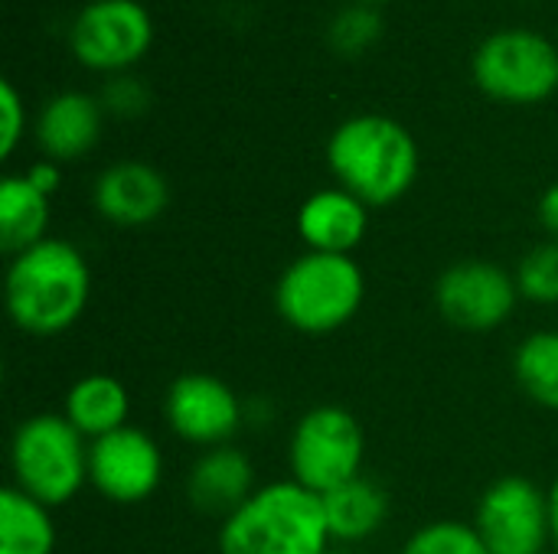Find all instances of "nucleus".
Returning <instances> with one entry per match:
<instances>
[{
  "mask_svg": "<svg viewBox=\"0 0 558 554\" xmlns=\"http://www.w3.org/2000/svg\"><path fill=\"white\" fill-rule=\"evenodd\" d=\"M389 509H392L389 493L376 480H369L366 473L324 496V513H327V526H330L333 542L373 539L386 526Z\"/></svg>",
  "mask_w": 558,
  "mask_h": 554,
  "instance_id": "a211bd4d",
  "label": "nucleus"
},
{
  "mask_svg": "<svg viewBox=\"0 0 558 554\" xmlns=\"http://www.w3.org/2000/svg\"><path fill=\"white\" fill-rule=\"evenodd\" d=\"M556 554H558V552H556Z\"/></svg>",
  "mask_w": 558,
  "mask_h": 554,
  "instance_id": "7c9ffc66",
  "label": "nucleus"
},
{
  "mask_svg": "<svg viewBox=\"0 0 558 554\" xmlns=\"http://www.w3.org/2000/svg\"><path fill=\"white\" fill-rule=\"evenodd\" d=\"M539 222L553 235V242H558V183L539 196Z\"/></svg>",
  "mask_w": 558,
  "mask_h": 554,
  "instance_id": "cd10ccee",
  "label": "nucleus"
},
{
  "mask_svg": "<svg viewBox=\"0 0 558 554\" xmlns=\"http://www.w3.org/2000/svg\"><path fill=\"white\" fill-rule=\"evenodd\" d=\"M163 415L170 431L196 447H226L245 424L242 398L216 376L186 372L173 379L163 398Z\"/></svg>",
  "mask_w": 558,
  "mask_h": 554,
  "instance_id": "9b49d317",
  "label": "nucleus"
},
{
  "mask_svg": "<svg viewBox=\"0 0 558 554\" xmlns=\"http://www.w3.org/2000/svg\"><path fill=\"white\" fill-rule=\"evenodd\" d=\"M65 421L88 441H98L105 434H114L121 428H128L131 418V395L128 389L105 372H92L85 379H78L69 392H65V408H62Z\"/></svg>",
  "mask_w": 558,
  "mask_h": 554,
  "instance_id": "f3484780",
  "label": "nucleus"
},
{
  "mask_svg": "<svg viewBox=\"0 0 558 554\" xmlns=\"http://www.w3.org/2000/svg\"><path fill=\"white\" fill-rule=\"evenodd\" d=\"M383 36V16L373 3H353L330 23V42L337 52L356 56L366 52Z\"/></svg>",
  "mask_w": 558,
  "mask_h": 554,
  "instance_id": "b1692460",
  "label": "nucleus"
},
{
  "mask_svg": "<svg viewBox=\"0 0 558 554\" xmlns=\"http://www.w3.org/2000/svg\"><path fill=\"white\" fill-rule=\"evenodd\" d=\"M366 434L360 421L340 405H320L301 415L288 444L291 480L317 496L363 477Z\"/></svg>",
  "mask_w": 558,
  "mask_h": 554,
  "instance_id": "0eeeda50",
  "label": "nucleus"
},
{
  "mask_svg": "<svg viewBox=\"0 0 558 554\" xmlns=\"http://www.w3.org/2000/svg\"><path fill=\"white\" fill-rule=\"evenodd\" d=\"M520 300L517 278L494 261L468 258L451 264L435 284L438 313L461 330L487 333L504 327Z\"/></svg>",
  "mask_w": 558,
  "mask_h": 554,
  "instance_id": "9d476101",
  "label": "nucleus"
},
{
  "mask_svg": "<svg viewBox=\"0 0 558 554\" xmlns=\"http://www.w3.org/2000/svg\"><path fill=\"white\" fill-rule=\"evenodd\" d=\"M369 232V206L343 186L317 189L298 209V235L307 251L353 255Z\"/></svg>",
  "mask_w": 558,
  "mask_h": 554,
  "instance_id": "4468645a",
  "label": "nucleus"
},
{
  "mask_svg": "<svg viewBox=\"0 0 558 554\" xmlns=\"http://www.w3.org/2000/svg\"><path fill=\"white\" fill-rule=\"evenodd\" d=\"M163 480V454L157 441L128 424L88 444V483L118 506H137L157 493Z\"/></svg>",
  "mask_w": 558,
  "mask_h": 554,
  "instance_id": "f8f14e48",
  "label": "nucleus"
},
{
  "mask_svg": "<svg viewBox=\"0 0 558 554\" xmlns=\"http://www.w3.org/2000/svg\"><path fill=\"white\" fill-rule=\"evenodd\" d=\"M154 42V20L137 0H92L78 10L69 29L72 56L105 75H121L137 65Z\"/></svg>",
  "mask_w": 558,
  "mask_h": 554,
  "instance_id": "6e6552de",
  "label": "nucleus"
},
{
  "mask_svg": "<svg viewBox=\"0 0 558 554\" xmlns=\"http://www.w3.org/2000/svg\"><path fill=\"white\" fill-rule=\"evenodd\" d=\"M101 108L105 114H114V118H137L147 111L150 104V91L141 78L121 72V75H111L101 88Z\"/></svg>",
  "mask_w": 558,
  "mask_h": 554,
  "instance_id": "393cba45",
  "label": "nucleus"
},
{
  "mask_svg": "<svg viewBox=\"0 0 558 554\" xmlns=\"http://www.w3.org/2000/svg\"><path fill=\"white\" fill-rule=\"evenodd\" d=\"M95 212L121 229L150 225L163 216L170 202V186L163 173L144 160H118L98 173L92 186Z\"/></svg>",
  "mask_w": 558,
  "mask_h": 554,
  "instance_id": "ddd939ff",
  "label": "nucleus"
},
{
  "mask_svg": "<svg viewBox=\"0 0 558 554\" xmlns=\"http://www.w3.org/2000/svg\"><path fill=\"white\" fill-rule=\"evenodd\" d=\"M92 297L85 255L65 238H43L13 255L3 278V304L16 330L29 336H59L78 323Z\"/></svg>",
  "mask_w": 558,
  "mask_h": 554,
  "instance_id": "f257e3e1",
  "label": "nucleus"
},
{
  "mask_svg": "<svg viewBox=\"0 0 558 554\" xmlns=\"http://www.w3.org/2000/svg\"><path fill=\"white\" fill-rule=\"evenodd\" d=\"M0 118H3L0 157L7 160V157H13V150L20 147L23 134H26V101L13 82H0Z\"/></svg>",
  "mask_w": 558,
  "mask_h": 554,
  "instance_id": "a878e982",
  "label": "nucleus"
},
{
  "mask_svg": "<svg viewBox=\"0 0 558 554\" xmlns=\"http://www.w3.org/2000/svg\"><path fill=\"white\" fill-rule=\"evenodd\" d=\"M402 554H490L484 539L477 535L474 526L458 522V519H438L422 526L409 542Z\"/></svg>",
  "mask_w": 558,
  "mask_h": 554,
  "instance_id": "4be33fe9",
  "label": "nucleus"
},
{
  "mask_svg": "<svg viewBox=\"0 0 558 554\" xmlns=\"http://www.w3.org/2000/svg\"><path fill=\"white\" fill-rule=\"evenodd\" d=\"M337 183L369 209L399 202L418 180L422 153L405 124L389 114H353L327 140Z\"/></svg>",
  "mask_w": 558,
  "mask_h": 554,
  "instance_id": "f03ea898",
  "label": "nucleus"
},
{
  "mask_svg": "<svg viewBox=\"0 0 558 554\" xmlns=\"http://www.w3.org/2000/svg\"><path fill=\"white\" fill-rule=\"evenodd\" d=\"M513 376L526 398L558 411V330L530 333L513 356Z\"/></svg>",
  "mask_w": 558,
  "mask_h": 554,
  "instance_id": "412c9836",
  "label": "nucleus"
},
{
  "mask_svg": "<svg viewBox=\"0 0 558 554\" xmlns=\"http://www.w3.org/2000/svg\"><path fill=\"white\" fill-rule=\"evenodd\" d=\"M366 300V278L353 255L304 251L294 258L275 287V307L288 327L307 336L337 333Z\"/></svg>",
  "mask_w": 558,
  "mask_h": 554,
  "instance_id": "20e7f679",
  "label": "nucleus"
},
{
  "mask_svg": "<svg viewBox=\"0 0 558 554\" xmlns=\"http://www.w3.org/2000/svg\"><path fill=\"white\" fill-rule=\"evenodd\" d=\"M474 529L490 554H546L553 542L549 493L526 477H500L481 496Z\"/></svg>",
  "mask_w": 558,
  "mask_h": 554,
  "instance_id": "1a4fd4ad",
  "label": "nucleus"
},
{
  "mask_svg": "<svg viewBox=\"0 0 558 554\" xmlns=\"http://www.w3.org/2000/svg\"><path fill=\"white\" fill-rule=\"evenodd\" d=\"M52 209L49 196L39 193L26 173L23 176H3L0 180V248L7 255H20L33 245H39L49 229Z\"/></svg>",
  "mask_w": 558,
  "mask_h": 554,
  "instance_id": "6ab92c4d",
  "label": "nucleus"
},
{
  "mask_svg": "<svg viewBox=\"0 0 558 554\" xmlns=\"http://www.w3.org/2000/svg\"><path fill=\"white\" fill-rule=\"evenodd\" d=\"M255 470L239 447H213L206 451L186 480L190 503L206 516H232L255 493Z\"/></svg>",
  "mask_w": 558,
  "mask_h": 554,
  "instance_id": "dca6fc26",
  "label": "nucleus"
},
{
  "mask_svg": "<svg viewBox=\"0 0 558 554\" xmlns=\"http://www.w3.org/2000/svg\"><path fill=\"white\" fill-rule=\"evenodd\" d=\"M356 3H373L376 7V3H386V0H356Z\"/></svg>",
  "mask_w": 558,
  "mask_h": 554,
  "instance_id": "c756f323",
  "label": "nucleus"
},
{
  "mask_svg": "<svg viewBox=\"0 0 558 554\" xmlns=\"http://www.w3.org/2000/svg\"><path fill=\"white\" fill-rule=\"evenodd\" d=\"M324 496L294 480L258 487L219 526V554H330Z\"/></svg>",
  "mask_w": 558,
  "mask_h": 554,
  "instance_id": "7ed1b4c3",
  "label": "nucleus"
},
{
  "mask_svg": "<svg viewBox=\"0 0 558 554\" xmlns=\"http://www.w3.org/2000/svg\"><path fill=\"white\" fill-rule=\"evenodd\" d=\"M474 85L504 104H539L558 91V46L526 26L497 29L471 56Z\"/></svg>",
  "mask_w": 558,
  "mask_h": 554,
  "instance_id": "423d86ee",
  "label": "nucleus"
},
{
  "mask_svg": "<svg viewBox=\"0 0 558 554\" xmlns=\"http://www.w3.org/2000/svg\"><path fill=\"white\" fill-rule=\"evenodd\" d=\"M549 522H553V545L558 549V477L549 487Z\"/></svg>",
  "mask_w": 558,
  "mask_h": 554,
  "instance_id": "c85d7f7f",
  "label": "nucleus"
},
{
  "mask_svg": "<svg viewBox=\"0 0 558 554\" xmlns=\"http://www.w3.org/2000/svg\"><path fill=\"white\" fill-rule=\"evenodd\" d=\"M101 127L105 108L98 98L85 91H59L43 104L36 118V144L46 160L72 163L98 144Z\"/></svg>",
  "mask_w": 558,
  "mask_h": 554,
  "instance_id": "2eb2a0df",
  "label": "nucleus"
},
{
  "mask_svg": "<svg viewBox=\"0 0 558 554\" xmlns=\"http://www.w3.org/2000/svg\"><path fill=\"white\" fill-rule=\"evenodd\" d=\"M520 297L533 304H558V242H543L517 264Z\"/></svg>",
  "mask_w": 558,
  "mask_h": 554,
  "instance_id": "5701e85b",
  "label": "nucleus"
},
{
  "mask_svg": "<svg viewBox=\"0 0 558 554\" xmlns=\"http://www.w3.org/2000/svg\"><path fill=\"white\" fill-rule=\"evenodd\" d=\"M56 522L52 509L16 487L0 493V554H52Z\"/></svg>",
  "mask_w": 558,
  "mask_h": 554,
  "instance_id": "aec40b11",
  "label": "nucleus"
},
{
  "mask_svg": "<svg viewBox=\"0 0 558 554\" xmlns=\"http://www.w3.org/2000/svg\"><path fill=\"white\" fill-rule=\"evenodd\" d=\"M26 180H29L39 193H46V196L52 199V193H56L59 183H62V173H59V163H56V160H39V163H33V167L26 170Z\"/></svg>",
  "mask_w": 558,
  "mask_h": 554,
  "instance_id": "bb28decb",
  "label": "nucleus"
},
{
  "mask_svg": "<svg viewBox=\"0 0 558 554\" xmlns=\"http://www.w3.org/2000/svg\"><path fill=\"white\" fill-rule=\"evenodd\" d=\"M10 470L16 490L59 509L88 483V444L65 415H33L13 431Z\"/></svg>",
  "mask_w": 558,
  "mask_h": 554,
  "instance_id": "39448f33",
  "label": "nucleus"
}]
</instances>
